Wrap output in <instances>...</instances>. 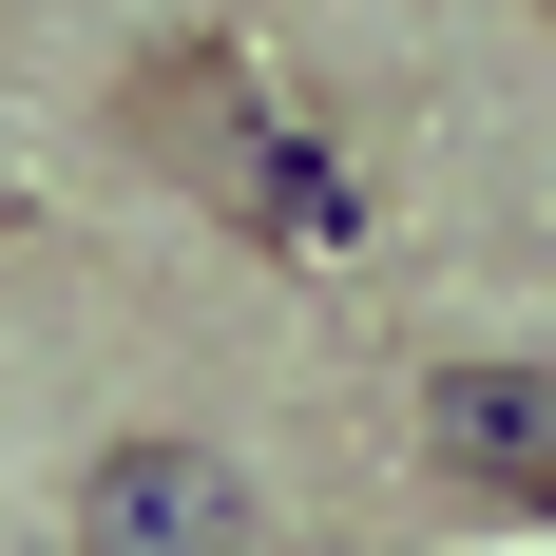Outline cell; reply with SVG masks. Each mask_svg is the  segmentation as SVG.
Returning <instances> with one entry per match:
<instances>
[{
  "instance_id": "7a4b0ae2",
  "label": "cell",
  "mask_w": 556,
  "mask_h": 556,
  "mask_svg": "<svg viewBox=\"0 0 556 556\" xmlns=\"http://www.w3.org/2000/svg\"><path fill=\"white\" fill-rule=\"evenodd\" d=\"M422 480H460V500H500V518H538V500H556V384L518 365V345L422 365Z\"/></svg>"
},
{
  "instance_id": "6da1fadb",
  "label": "cell",
  "mask_w": 556,
  "mask_h": 556,
  "mask_svg": "<svg viewBox=\"0 0 556 556\" xmlns=\"http://www.w3.org/2000/svg\"><path fill=\"white\" fill-rule=\"evenodd\" d=\"M269 518H250V460L230 442H173V422H135V442L77 460V556H250Z\"/></svg>"
}]
</instances>
